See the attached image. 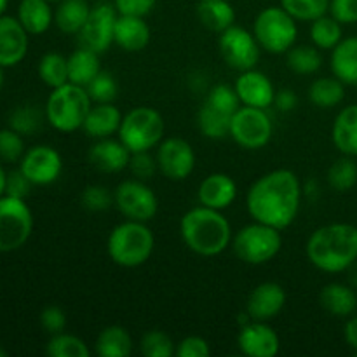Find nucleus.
<instances>
[{"instance_id":"aec40b11","label":"nucleus","mask_w":357,"mask_h":357,"mask_svg":"<svg viewBox=\"0 0 357 357\" xmlns=\"http://www.w3.org/2000/svg\"><path fill=\"white\" fill-rule=\"evenodd\" d=\"M237 197V183L225 173H213L201 181L197 188L199 204L225 211Z\"/></svg>"},{"instance_id":"6e6552de","label":"nucleus","mask_w":357,"mask_h":357,"mask_svg":"<svg viewBox=\"0 0 357 357\" xmlns=\"http://www.w3.org/2000/svg\"><path fill=\"white\" fill-rule=\"evenodd\" d=\"M253 33L258 44L268 54H286L298 38L296 20L281 6L265 7L253 23Z\"/></svg>"},{"instance_id":"864d4df0","label":"nucleus","mask_w":357,"mask_h":357,"mask_svg":"<svg viewBox=\"0 0 357 357\" xmlns=\"http://www.w3.org/2000/svg\"><path fill=\"white\" fill-rule=\"evenodd\" d=\"M274 105L278 107L279 112H291L295 110L296 105H298V96L295 94V91L281 89L275 93Z\"/></svg>"},{"instance_id":"ea45409f","label":"nucleus","mask_w":357,"mask_h":357,"mask_svg":"<svg viewBox=\"0 0 357 357\" xmlns=\"http://www.w3.org/2000/svg\"><path fill=\"white\" fill-rule=\"evenodd\" d=\"M281 7L296 21L312 23L330 10V0H281Z\"/></svg>"},{"instance_id":"f8f14e48","label":"nucleus","mask_w":357,"mask_h":357,"mask_svg":"<svg viewBox=\"0 0 357 357\" xmlns=\"http://www.w3.org/2000/svg\"><path fill=\"white\" fill-rule=\"evenodd\" d=\"M218 49L223 61L237 72L257 68L264 51L253 31L239 24H232L220 33Z\"/></svg>"},{"instance_id":"09e8293b","label":"nucleus","mask_w":357,"mask_h":357,"mask_svg":"<svg viewBox=\"0 0 357 357\" xmlns=\"http://www.w3.org/2000/svg\"><path fill=\"white\" fill-rule=\"evenodd\" d=\"M211 354L208 340L197 335L185 337L180 344H176V356L178 357H208Z\"/></svg>"},{"instance_id":"7c9ffc66","label":"nucleus","mask_w":357,"mask_h":357,"mask_svg":"<svg viewBox=\"0 0 357 357\" xmlns=\"http://www.w3.org/2000/svg\"><path fill=\"white\" fill-rule=\"evenodd\" d=\"M101 72L100 54L80 45L68 56L70 82L86 87Z\"/></svg>"},{"instance_id":"412c9836","label":"nucleus","mask_w":357,"mask_h":357,"mask_svg":"<svg viewBox=\"0 0 357 357\" xmlns=\"http://www.w3.org/2000/svg\"><path fill=\"white\" fill-rule=\"evenodd\" d=\"M87 159L101 173H121L129 166L131 152L119 138H103L91 145Z\"/></svg>"},{"instance_id":"6ab92c4d","label":"nucleus","mask_w":357,"mask_h":357,"mask_svg":"<svg viewBox=\"0 0 357 357\" xmlns=\"http://www.w3.org/2000/svg\"><path fill=\"white\" fill-rule=\"evenodd\" d=\"M28 35L17 17L0 16V66L13 68L26 58Z\"/></svg>"},{"instance_id":"ddd939ff","label":"nucleus","mask_w":357,"mask_h":357,"mask_svg":"<svg viewBox=\"0 0 357 357\" xmlns=\"http://www.w3.org/2000/svg\"><path fill=\"white\" fill-rule=\"evenodd\" d=\"M119 13L115 9L114 2L108 0H96L94 6H91L89 17L82 30L77 33L80 45L91 49V51L103 54L114 44L115 23H117Z\"/></svg>"},{"instance_id":"3c124183","label":"nucleus","mask_w":357,"mask_h":357,"mask_svg":"<svg viewBox=\"0 0 357 357\" xmlns=\"http://www.w3.org/2000/svg\"><path fill=\"white\" fill-rule=\"evenodd\" d=\"M328 14L342 24L357 23V0H330Z\"/></svg>"},{"instance_id":"8fccbe9b","label":"nucleus","mask_w":357,"mask_h":357,"mask_svg":"<svg viewBox=\"0 0 357 357\" xmlns=\"http://www.w3.org/2000/svg\"><path fill=\"white\" fill-rule=\"evenodd\" d=\"M31 187H33V183L24 176V173L21 169L7 173L6 195H10V197L16 199H26L30 195Z\"/></svg>"},{"instance_id":"72a5a7b5","label":"nucleus","mask_w":357,"mask_h":357,"mask_svg":"<svg viewBox=\"0 0 357 357\" xmlns=\"http://www.w3.org/2000/svg\"><path fill=\"white\" fill-rule=\"evenodd\" d=\"M321 49L316 45H293L288 52H286V65L291 72L298 73V75H314L319 72L321 65H323V56H321Z\"/></svg>"},{"instance_id":"4d7b16f0","label":"nucleus","mask_w":357,"mask_h":357,"mask_svg":"<svg viewBox=\"0 0 357 357\" xmlns=\"http://www.w3.org/2000/svg\"><path fill=\"white\" fill-rule=\"evenodd\" d=\"M6 183H7V173L2 167V164H0V197L6 195Z\"/></svg>"},{"instance_id":"393cba45","label":"nucleus","mask_w":357,"mask_h":357,"mask_svg":"<svg viewBox=\"0 0 357 357\" xmlns=\"http://www.w3.org/2000/svg\"><path fill=\"white\" fill-rule=\"evenodd\" d=\"M319 303L335 317H351L357 309V295L351 284L330 282L319 293Z\"/></svg>"},{"instance_id":"9d476101","label":"nucleus","mask_w":357,"mask_h":357,"mask_svg":"<svg viewBox=\"0 0 357 357\" xmlns=\"http://www.w3.org/2000/svg\"><path fill=\"white\" fill-rule=\"evenodd\" d=\"M274 135V122L265 108L241 105L230 119V138L246 150H260Z\"/></svg>"},{"instance_id":"c9c22d12","label":"nucleus","mask_w":357,"mask_h":357,"mask_svg":"<svg viewBox=\"0 0 357 357\" xmlns=\"http://www.w3.org/2000/svg\"><path fill=\"white\" fill-rule=\"evenodd\" d=\"M230 115L204 103L197 114V126L208 139H223L230 135Z\"/></svg>"},{"instance_id":"c03bdc74","label":"nucleus","mask_w":357,"mask_h":357,"mask_svg":"<svg viewBox=\"0 0 357 357\" xmlns=\"http://www.w3.org/2000/svg\"><path fill=\"white\" fill-rule=\"evenodd\" d=\"M80 204L91 213L107 211L110 206H114V192L103 185H87L80 194Z\"/></svg>"},{"instance_id":"a19ab883","label":"nucleus","mask_w":357,"mask_h":357,"mask_svg":"<svg viewBox=\"0 0 357 357\" xmlns=\"http://www.w3.org/2000/svg\"><path fill=\"white\" fill-rule=\"evenodd\" d=\"M139 351L145 357H173L176 356V344L164 331L150 330L142 337Z\"/></svg>"},{"instance_id":"79ce46f5","label":"nucleus","mask_w":357,"mask_h":357,"mask_svg":"<svg viewBox=\"0 0 357 357\" xmlns=\"http://www.w3.org/2000/svg\"><path fill=\"white\" fill-rule=\"evenodd\" d=\"M204 103L216 108V110L223 112V114L230 115V117L241 107V100L236 93V87L227 86V84H216V86H213L208 91V96H206Z\"/></svg>"},{"instance_id":"0eeeda50","label":"nucleus","mask_w":357,"mask_h":357,"mask_svg":"<svg viewBox=\"0 0 357 357\" xmlns=\"http://www.w3.org/2000/svg\"><path fill=\"white\" fill-rule=\"evenodd\" d=\"M166 122L152 107H136L122 119L117 136L129 152H150L164 139Z\"/></svg>"},{"instance_id":"37998d69","label":"nucleus","mask_w":357,"mask_h":357,"mask_svg":"<svg viewBox=\"0 0 357 357\" xmlns=\"http://www.w3.org/2000/svg\"><path fill=\"white\" fill-rule=\"evenodd\" d=\"M87 93H89L93 103H114V100L117 98L119 86L117 80L112 73L103 72L101 70L93 80L86 86Z\"/></svg>"},{"instance_id":"4be33fe9","label":"nucleus","mask_w":357,"mask_h":357,"mask_svg":"<svg viewBox=\"0 0 357 357\" xmlns=\"http://www.w3.org/2000/svg\"><path fill=\"white\" fill-rule=\"evenodd\" d=\"M152 31L145 17L122 16L119 14L115 23L114 44H117L126 52H139L150 44Z\"/></svg>"},{"instance_id":"e2e57ef3","label":"nucleus","mask_w":357,"mask_h":357,"mask_svg":"<svg viewBox=\"0 0 357 357\" xmlns=\"http://www.w3.org/2000/svg\"><path fill=\"white\" fill-rule=\"evenodd\" d=\"M89 2H91V0H89ZM94 2H96V0H94Z\"/></svg>"},{"instance_id":"603ef678","label":"nucleus","mask_w":357,"mask_h":357,"mask_svg":"<svg viewBox=\"0 0 357 357\" xmlns=\"http://www.w3.org/2000/svg\"><path fill=\"white\" fill-rule=\"evenodd\" d=\"M157 0H114V6L122 16L145 17L155 7Z\"/></svg>"},{"instance_id":"f03ea898","label":"nucleus","mask_w":357,"mask_h":357,"mask_svg":"<svg viewBox=\"0 0 357 357\" xmlns=\"http://www.w3.org/2000/svg\"><path fill=\"white\" fill-rule=\"evenodd\" d=\"M310 264L326 274H340L357 260V227L328 223L310 234L305 246Z\"/></svg>"},{"instance_id":"f257e3e1","label":"nucleus","mask_w":357,"mask_h":357,"mask_svg":"<svg viewBox=\"0 0 357 357\" xmlns=\"http://www.w3.org/2000/svg\"><path fill=\"white\" fill-rule=\"evenodd\" d=\"M303 187L291 169H274L253 181L246 194V208L255 222L284 230L296 220Z\"/></svg>"},{"instance_id":"58836bf2","label":"nucleus","mask_w":357,"mask_h":357,"mask_svg":"<svg viewBox=\"0 0 357 357\" xmlns=\"http://www.w3.org/2000/svg\"><path fill=\"white\" fill-rule=\"evenodd\" d=\"M45 114H42L33 105H21L9 115V128L21 136H31L42 128Z\"/></svg>"},{"instance_id":"c756f323","label":"nucleus","mask_w":357,"mask_h":357,"mask_svg":"<svg viewBox=\"0 0 357 357\" xmlns=\"http://www.w3.org/2000/svg\"><path fill=\"white\" fill-rule=\"evenodd\" d=\"M94 351L100 357H129L132 354V338L124 326L112 324L100 331Z\"/></svg>"},{"instance_id":"39448f33","label":"nucleus","mask_w":357,"mask_h":357,"mask_svg":"<svg viewBox=\"0 0 357 357\" xmlns=\"http://www.w3.org/2000/svg\"><path fill=\"white\" fill-rule=\"evenodd\" d=\"M93 107L86 87L68 82L52 89L45 103V121L59 132H75L82 129L87 112Z\"/></svg>"},{"instance_id":"49530a36","label":"nucleus","mask_w":357,"mask_h":357,"mask_svg":"<svg viewBox=\"0 0 357 357\" xmlns=\"http://www.w3.org/2000/svg\"><path fill=\"white\" fill-rule=\"evenodd\" d=\"M129 171L132 173V176L138 178V180L146 181L153 176V174L159 171L157 166V159L150 152H135L131 153V159H129Z\"/></svg>"},{"instance_id":"1a4fd4ad","label":"nucleus","mask_w":357,"mask_h":357,"mask_svg":"<svg viewBox=\"0 0 357 357\" xmlns=\"http://www.w3.org/2000/svg\"><path fill=\"white\" fill-rule=\"evenodd\" d=\"M33 232V215L24 199L0 197V253H13L30 239Z\"/></svg>"},{"instance_id":"4468645a","label":"nucleus","mask_w":357,"mask_h":357,"mask_svg":"<svg viewBox=\"0 0 357 357\" xmlns=\"http://www.w3.org/2000/svg\"><path fill=\"white\" fill-rule=\"evenodd\" d=\"M157 166L159 173L171 181H183L194 173L195 152L190 143L178 136L164 138L157 145Z\"/></svg>"},{"instance_id":"473e14b6","label":"nucleus","mask_w":357,"mask_h":357,"mask_svg":"<svg viewBox=\"0 0 357 357\" xmlns=\"http://www.w3.org/2000/svg\"><path fill=\"white\" fill-rule=\"evenodd\" d=\"M309 35L317 49L333 51L344 38V30H342V23H338L331 14H324L310 23Z\"/></svg>"},{"instance_id":"7ed1b4c3","label":"nucleus","mask_w":357,"mask_h":357,"mask_svg":"<svg viewBox=\"0 0 357 357\" xmlns=\"http://www.w3.org/2000/svg\"><path fill=\"white\" fill-rule=\"evenodd\" d=\"M180 236L185 246L199 257H218L232 244V227L223 211L195 206L180 222Z\"/></svg>"},{"instance_id":"bb28decb","label":"nucleus","mask_w":357,"mask_h":357,"mask_svg":"<svg viewBox=\"0 0 357 357\" xmlns=\"http://www.w3.org/2000/svg\"><path fill=\"white\" fill-rule=\"evenodd\" d=\"M17 20L30 35H42L54 23V10L49 0H21Z\"/></svg>"},{"instance_id":"bf43d9fd","label":"nucleus","mask_w":357,"mask_h":357,"mask_svg":"<svg viewBox=\"0 0 357 357\" xmlns=\"http://www.w3.org/2000/svg\"><path fill=\"white\" fill-rule=\"evenodd\" d=\"M3 82H6V73H3V66H0V89L3 87Z\"/></svg>"},{"instance_id":"b1692460","label":"nucleus","mask_w":357,"mask_h":357,"mask_svg":"<svg viewBox=\"0 0 357 357\" xmlns=\"http://www.w3.org/2000/svg\"><path fill=\"white\" fill-rule=\"evenodd\" d=\"M331 139L338 152L357 157V103L338 112L331 128Z\"/></svg>"},{"instance_id":"f704fd0d","label":"nucleus","mask_w":357,"mask_h":357,"mask_svg":"<svg viewBox=\"0 0 357 357\" xmlns=\"http://www.w3.org/2000/svg\"><path fill=\"white\" fill-rule=\"evenodd\" d=\"M38 77L51 89L68 84V58H65L59 52H47V54H44L40 61H38Z\"/></svg>"},{"instance_id":"5701e85b","label":"nucleus","mask_w":357,"mask_h":357,"mask_svg":"<svg viewBox=\"0 0 357 357\" xmlns=\"http://www.w3.org/2000/svg\"><path fill=\"white\" fill-rule=\"evenodd\" d=\"M122 112L114 103H93L84 121V132L93 139L112 138L122 124Z\"/></svg>"},{"instance_id":"052dcab7","label":"nucleus","mask_w":357,"mask_h":357,"mask_svg":"<svg viewBox=\"0 0 357 357\" xmlns=\"http://www.w3.org/2000/svg\"><path fill=\"white\" fill-rule=\"evenodd\" d=\"M7 356V352L3 351V349H0V357H6Z\"/></svg>"},{"instance_id":"f3484780","label":"nucleus","mask_w":357,"mask_h":357,"mask_svg":"<svg viewBox=\"0 0 357 357\" xmlns=\"http://www.w3.org/2000/svg\"><path fill=\"white\" fill-rule=\"evenodd\" d=\"M234 87H236L241 105L265 108V110H268L274 105L275 93H278L272 80L257 68L239 72V77L236 79Z\"/></svg>"},{"instance_id":"4c0bfd02","label":"nucleus","mask_w":357,"mask_h":357,"mask_svg":"<svg viewBox=\"0 0 357 357\" xmlns=\"http://www.w3.org/2000/svg\"><path fill=\"white\" fill-rule=\"evenodd\" d=\"M45 352L49 357H89L93 354L89 345L82 338H79L77 335L65 333V331L51 335Z\"/></svg>"},{"instance_id":"c85d7f7f","label":"nucleus","mask_w":357,"mask_h":357,"mask_svg":"<svg viewBox=\"0 0 357 357\" xmlns=\"http://www.w3.org/2000/svg\"><path fill=\"white\" fill-rule=\"evenodd\" d=\"M91 13L89 0H61L54 9V24L66 35H77Z\"/></svg>"},{"instance_id":"680f3d73","label":"nucleus","mask_w":357,"mask_h":357,"mask_svg":"<svg viewBox=\"0 0 357 357\" xmlns=\"http://www.w3.org/2000/svg\"><path fill=\"white\" fill-rule=\"evenodd\" d=\"M49 2H61V0H49Z\"/></svg>"},{"instance_id":"de8ad7c7","label":"nucleus","mask_w":357,"mask_h":357,"mask_svg":"<svg viewBox=\"0 0 357 357\" xmlns=\"http://www.w3.org/2000/svg\"><path fill=\"white\" fill-rule=\"evenodd\" d=\"M40 324L49 335L63 333L66 328L65 310L58 305H47L40 312Z\"/></svg>"},{"instance_id":"5fc2aeb1","label":"nucleus","mask_w":357,"mask_h":357,"mask_svg":"<svg viewBox=\"0 0 357 357\" xmlns=\"http://www.w3.org/2000/svg\"><path fill=\"white\" fill-rule=\"evenodd\" d=\"M344 337L345 342L357 352V316L349 317L347 324L344 328Z\"/></svg>"},{"instance_id":"2eb2a0df","label":"nucleus","mask_w":357,"mask_h":357,"mask_svg":"<svg viewBox=\"0 0 357 357\" xmlns=\"http://www.w3.org/2000/svg\"><path fill=\"white\" fill-rule=\"evenodd\" d=\"M20 169L33 185L54 183L63 171V159L56 149L49 145H35L24 152L20 160Z\"/></svg>"},{"instance_id":"20e7f679","label":"nucleus","mask_w":357,"mask_h":357,"mask_svg":"<svg viewBox=\"0 0 357 357\" xmlns=\"http://www.w3.org/2000/svg\"><path fill=\"white\" fill-rule=\"evenodd\" d=\"M155 250V236L143 222L124 220L114 227L107 241V251L115 265L136 268L145 265Z\"/></svg>"},{"instance_id":"a211bd4d","label":"nucleus","mask_w":357,"mask_h":357,"mask_svg":"<svg viewBox=\"0 0 357 357\" xmlns=\"http://www.w3.org/2000/svg\"><path fill=\"white\" fill-rule=\"evenodd\" d=\"M286 305V291L281 284L267 281L258 284L250 293L246 302V314L253 321H272L281 314Z\"/></svg>"},{"instance_id":"a878e982","label":"nucleus","mask_w":357,"mask_h":357,"mask_svg":"<svg viewBox=\"0 0 357 357\" xmlns=\"http://www.w3.org/2000/svg\"><path fill=\"white\" fill-rule=\"evenodd\" d=\"M331 72L345 86H357V37H344L331 51Z\"/></svg>"},{"instance_id":"a18cd8bd","label":"nucleus","mask_w":357,"mask_h":357,"mask_svg":"<svg viewBox=\"0 0 357 357\" xmlns=\"http://www.w3.org/2000/svg\"><path fill=\"white\" fill-rule=\"evenodd\" d=\"M24 139L14 129H0V159L3 162H20L24 155Z\"/></svg>"},{"instance_id":"6e6d98bb","label":"nucleus","mask_w":357,"mask_h":357,"mask_svg":"<svg viewBox=\"0 0 357 357\" xmlns=\"http://www.w3.org/2000/svg\"><path fill=\"white\" fill-rule=\"evenodd\" d=\"M347 278H349V284H351L354 289H357V260L347 268Z\"/></svg>"},{"instance_id":"423d86ee","label":"nucleus","mask_w":357,"mask_h":357,"mask_svg":"<svg viewBox=\"0 0 357 357\" xmlns=\"http://www.w3.org/2000/svg\"><path fill=\"white\" fill-rule=\"evenodd\" d=\"M232 250L248 265H264L274 260L282 248L281 230L265 223H248L232 237Z\"/></svg>"},{"instance_id":"dca6fc26","label":"nucleus","mask_w":357,"mask_h":357,"mask_svg":"<svg viewBox=\"0 0 357 357\" xmlns=\"http://www.w3.org/2000/svg\"><path fill=\"white\" fill-rule=\"evenodd\" d=\"M237 345L248 357H274L281 349V338L268 323L251 319L241 328Z\"/></svg>"},{"instance_id":"13d9d810","label":"nucleus","mask_w":357,"mask_h":357,"mask_svg":"<svg viewBox=\"0 0 357 357\" xmlns=\"http://www.w3.org/2000/svg\"><path fill=\"white\" fill-rule=\"evenodd\" d=\"M7 6H9V0H0V16H3Z\"/></svg>"},{"instance_id":"2f4dec72","label":"nucleus","mask_w":357,"mask_h":357,"mask_svg":"<svg viewBox=\"0 0 357 357\" xmlns=\"http://www.w3.org/2000/svg\"><path fill=\"white\" fill-rule=\"evenodd\" d=\"M345 98V84L337 77H321L309 87V100L314 107L328 108L338 107Z\"/></svg>"},{"instance_id":"e433bc0d","label":"nucleus","mask_w":357,"mask_h":357,"mask_svg":"<svg viewBox=\"0 0 357 357\" xmlns=\"http://www.w3.org/2000/svg\"><path fill=\"white\" fill-rule=\"evenodd\" d=\"M326 178L328 185L340 194L352 190L357 185V164L354 157L344 155L335 160L328 169Z\"/></svg>"},{"instance_id":"9b49d317","label":"nucleus","mask_w":357,"mask_h":357,"mask_svg":"<svg viewBox=\"0 0 357 357\" xmlns=\"http://www.w3.org/2000/svg\"><path fill=\"white\" fill-rule=\"evenodd\" d=\"M114 206L126 220L149 223L159 211V199L145 181L124 180L114 190Z\"/></svg>"},{"instance_id":"cd10ccee","label":"nucleus","mask_w":357,"mask_h":357,"mask_svg":"<svg viewBox=\"0 0 357 357\" xmlns=\"http://www.w3.org/2000/svg\"><path fill=\"white\" fill-rule=\"evenodd\" d=\"M197 17L204 28L222 33L236 24V9L229 0H199Z\"/></svg>"}]
</instances>
